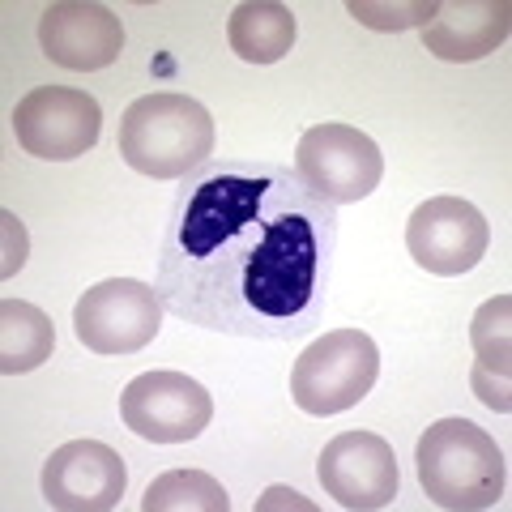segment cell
Masks as SVG:
<instances>
[{
  "instance_id": "obj_1",
  "label": "cell",
  "mask_w": 512,
  "mask_h": 512,
  "mask_svg": "<svg viewBox=\"0 0 512 512\" xmlns=\"http://www.w3.org/2000/svg\"><path fill=\"white\" fill-rule=\"evenodd\" d=\"M338 205L286 167H210L175 197L158 248L163 308L210 333L282 342L312 329Z\"/></svg>"
},
{
  "instance_id": "obj_2",
  "label": "cell",
  "mask_w": 512,
  "mask_h": 512,
  "mask_svg": "<svg viewBox=\"0 0 512 512\" xmlns=\"http://www.w3.org/2000/svg\"><path fill=\"white\" fill-rule=\"evenodd\" d=\"M414 466H419L423 495L448 512L495 508L508 487V461L500 444L470 419L431 423L414 448Z\"/></svg>"
},
{
  "instance_id": "obj_3",
  "label": "cell",
  "mask_w": 512,
  "mask_h": 512,
  "mask_svg": "<svg viewBox=\"0 0 512 512\" xmlns=\"http://www.w3.org/2000/svg\"><path fill=\"white\" fill-rule=\"evenodd\" d=\"M116 146L150 180H180L214 154V116L188 94H141L124 107Z\"/></svg>"
},
{
  "instance_id": "obj_4",
  "label": "cell",
  "mask_w": 512,
  "mask_h": 512,
  "mask_svg": "<svg viewBox=\"0 0 512 512\" xmlns=\"http://www.w3.org/2000/svg\"><path fill=\"white\" fill-rule=\"evenodd\" d=\"M380 376V350L363 329H333L291 367V397L303 414L329 419L359 406Z\"/></svg>"
},
{
  "instance_id": "obj_5",
  "label": "cell",
  "mask_w": 512,
  "mask_h": 512,
  "mask_svg": "<svg viewBox=\"0 0 512 512\" xmlns=\"http://www.w3.org/2000/svg\"><path fill=\"white\" fill-rule=\"evenodd\" d=\"M295 175L325 205H355L380 188L384 154L350 124H312L295 146Z\"/></svg>"
},
{
  "instance_id": "obj_6",
  "label": "cell",
  "mask_w": 512,
  "mask_h": 512,
  "mask_svg": "<svg viewBox=\"0 0 512 512\" xmlns=\"http://www.w3.org/2000/svg\"><path fill=\"white\" fill-rule=\"evenodd\" d=\"M163 295L137 278H107L77 299L73 333L94 355H137L163 329Z\"/></svg>"
},
{
  "instance_id": "obj_7",
  "label": "cell",
  "mask_w": 512,
  "mask_h": 512,
  "mask_svg": "<svg viewBox=\"0 0 512 512\" xmlns=\"http://www.w3.org/2000/svg\"><path fill=\"white\" fill-rule=\"evenodd\" d=\"M120 419L150 444H188L214 419V397L184 372H146L120 393Z\"/></svg>"
},
{
  "instance_id": "obj_8",
  "label": "cell",
  "mask_w": 512,
  "mask_h": 512,
  "mask_svg": "<svg viewBox=\"0 0 512 512\" xmlns=\"http://www.w3.org/2000/svg\"><path fill=\"white\" fill-rule=\"evenodd\" d=\"M103 128V107L86 90L73 86H35L13 107V133L22 150L47 158V163H69L94 150Z\"/></svg>"
},
{
  "instance_id": "obj_9",
  "label": "cell",
  "mask_w": 512,
  "mask_h": 512,
  "mask_svg": "<svg viewBox=\"0 0 512 512\" xmlns=\"http://www.w3.org/2000/svg\"><path fill=\"white\" fill-rule=\"evenodd\" d=\"M406 248L427 274L461 278L487 256L491 222L461 197H431L406 222Z\"/></svg>"
},
{
  "instance_id": "obj_10",
  "label": "cell",
  "mask_w": 512,
  "mask_h": 512,
  "mask_svg": "<svg viewBox=\"0 0 512 512\" xmlns=\"http://www.w3.org/2000/svg\"><path fill=\"white\" fill-rule=\"evenodd\" d=\"M316 478L325 495H333L342 508L355 512L389 508L397 483H402L393 444L376 436V431H342V436H333L316 461Z\"/></svg>"
},
{
  "instance_id": "obj_11",
  "label": "cell",
  "mask_w": 512,
  "mask_h": 512,
  "mask_svg": "<svg viewBox=\"0 0 512 512\" xmlns=\"http://www.w3.org/2000/svg\"><path fill=\"white\" fill-rule=\"evenodd\" d=\"M128 487L124 457L99 440L60 444L43 466V500L60 512H107Z\"/></svg>"
},
{
  "instance_id": "obj_12",
  "label": "cell",
  "mask_w": 512,
  "mask_h": 512,
  "mask_svg": "<svg viewBox=\"0 0 512 512\" xmlns=\"http://www.w3.org/2000/svg\"><path fill=\"white\" fill-rule=\"evenodd\" d=\"M39 47L43 56L73 73L107 69L124 52V26L107 5L90 0H60L47 5L39 18Z\"/></svg>"
},
{
  "instance_id": "obj_13",
  "label": "cell",
  "mask_w": 512,
  "mask_h": 512,
  "mask_svg": "<svg viewBox=\"0 0 512 512\" xmlns=\"http://www.w3.org/2000/svg\"><path fill=\"white\" fill-rule=\"evenodd\" d=\"M508 35H512L508 0H453V5H436V18L423 26L427 52L448 64H470L500 52Z\"/></svg>"
},
{
  "instance_id": "obj_14",
  "label": "cell",
  "mask_w": 512,
  "mask_h": 512,
  "mask_svg": "<svg viewBox=\"0 0 512 512\" xmlns=\"http://www.w3.org/2000/svg\"><path fill=\"white\" fill-rule=\"evenodd\" d=\"M512 295H495L470 320V346H474V372H470V389L474 397L495 414L512 410Z\"/></svg>"
},
{
  "instance_id": "obj_15",
  "label": "cell",
  "mask_w": 512,
  "mask_h": 512,
  "mask_svg": "<svg viewBox=\"0 0 512 512\" xmlns=\"http://www.w3.org/2000/svg\"><path fill=\"white\" fill-rule=\"evenodd\" d=\"M295 13L274 0H248L235 5L231 22H227V39L231 52L248 64H274L295 47Z\"/></svg>"
},
{
  "instance_id": "obj_16",
  "label": "cell",
  "mask_w": 512,
  "mask_h": 512,
  "mask_svg": "<svg viewBox=\"0 0 512 512\" xmlns=\"http://www.w3.org/2000/svg\"><path fill=\"white\" fill-rule=\"evenodd\" d=\"M52 346H56V329L43 308L26 299L0 303V372L5 376L35 372V367L52 359Z\"/></svg>"
},
{
  "instance_id": "obj_17",
  "label": "cell",
  "mask_w": 512,
  "mask_h": 512,
  "mask_svg": "<svg viewBox=\"0 0 512 512\" xmlns=\"http://www.w3.org/2000/svg\"><path fill=\"white\" fill-rule=\"evenodd\" d=\"M231 495L205 470H171L141 495V512H227Z\"/></svg>"
},
{
  "instance_id": "obj_18",
  "label": "cell",
  "mask_w": 512,
  "mask_h": 512,
  "mask_svg": "<svg viewBox=\"0 0 512 512\" xmlns=\"http://www.w3.org/2000/svg\"><path fill=\"white\" fill-rule=\"evenodd\" d=\"M350 18H359L372 30H406V26H427L436 18V0H414V5H372V0H350Z\"/></svg>"
},
{
  "instance_id": "obj_19",
  "label": "cell",
  "mask_w": 512,
  "mask_h": 512,
  "mask_svg": "<svg viewBox=\"0 0 512 512\" xmlns=\"http://www.w3.org/2000/svg\"><path fill=\"white\" fill-rule=\"evenodd\" d=\"M0 222H5V265H0V274L13 278L26 265V231H22V222L13 210L0 214Z\"/></svg>"
}]
</instances>
